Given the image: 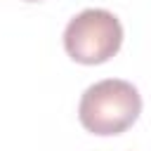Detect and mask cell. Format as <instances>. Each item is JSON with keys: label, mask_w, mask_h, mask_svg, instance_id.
I'll list each match as a JSON object with an SVG mask.
<instances>
[{"label": "cell", "mask_w": 151, "mask_h": 151, "mask_svg": "<svg viewBox=\"0 0 151 151\" xmlns=\"http://www.w3.org/2000/svg\"><path fill=\"white\" fill-rule=\"evenodd\" d=\"M142 113L139 90L120 78H106L90 85L78 104L80 125L99 137H113L137 123Z\"/></svg>", "instance_id": "cell-1"}, {"label": "cell", "mask_w": 151, "mask_h": 151, "mask_svg": "<svg viewBox=\"0 0 151 151\" xmlns=\"http://www.w3.org/2000/svg\"><path fill=\"white\" fill-rule=\"evenodd\" d=\"M123 45V26L109 9L90 7L76 14L64 31L66 54L85 66L104 64L118 54Z\"/></svg>", "instance_id": "cell-2"}, {"label": "cell", "mask_w": 151, "mask_h": 151, "mask_svg": "<svg viewBox=\"0 0 151 151\" xmlns=\"http://www.w3.org/2000/svg\"><path fill=\"white\" fill-rule=\"evenodd\" d=\"M26 2H40V0H26Z\"/></svg>", "instance_id": "cell-3"}]
</instances>
